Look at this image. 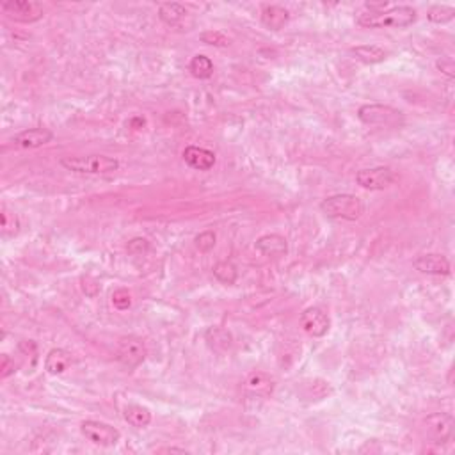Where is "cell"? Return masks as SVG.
Instances as JSON below:
<instances>
[{"label":"cell","instance_id":"6da1fadb","mask_svg":"<svg viewBox=\"0 0 455 455\" xmlns=\"http://www.w3.org/2000/svg\"><path fill=\"white\" fill-rule=\"evenodd\" d=\"M418 15L411 6H395L384 11H363L357 12L356 24L365 29H407L416 21Z\"/></svg>","mask_w":455,"mask_h":455},{"label":"cell","instance_id":"7a4b0ae2","mask_svg":"<svg viewBox=\"0 0 455 455\" xmlns=\"http://www.w3.org/2000/svg\"><path fill=\"white\" fill-rule=\"evenodd\" d=\"M320 210L325 217L334 221L354 222L365 213V203L356 194H334L320 203Z\"/></svg>","mask_w":455,"mask_h":455},{"label":"cell","instance_id":"3957f363","mask_svg":"<svg viewBox=\"0 0 455 455\" xmlns=\"http://www.w3.org/2000/svg\"><path fill=\"white\" fill-rule=\"evenodd\" d=\"M59 164L68 171L78 175H109L119 169V160L107 155H84V157H62Z\"/></svg>","mask_w":455,"mask_h":455},{"label":"cell","instance_id":"277c9868","mask_svg":"<svg viewBox=\"0 0 455 455\" xmlns=\"http://www.w3.org/2000/svg\"><path fill=\"white\" fill-rule=\"evenodd\" d=\"M357 118L361 123L368 127H386V128H398L406 123V116L402 111H398L395 107L382 105V103H366L357 109Z\"/></svg>","mask_w":455,"mask_h":455},{"label":"cell","instance_id":"5b68a950","mask_svg":"<svg viewBox=\"0 0 455 455\" xmlns=\"http://www.w3.org/2000/svg\"><path fill=\"white\" fill-rule=\"evenodd\" d=\"M80 432L87 441H91L96 447H116L121 439V432L116 427L109 425L105 422H98V420H86L80 425Z\"/></svg>","mask_w":455,"mask_h":455},{"label":"cell","instance_id":"8992f818","mask_svg":"<svg viewBox=\"0 0 455 455\" xmlns=\"http://www.w3.org/2000/svg\"><path fill=\"white\" fill-rule=\"evenodd\" d=\"M0 9L6 17L18 24H36L45 15L42 4L33 0H8V2H2Z\"/></svg>","mask_w":455,"mask_h":455},{"label":"cell","instance_id":"52a82bcc","mask_svg":"<svg viewBox=\"0 0 455 455\" xmlns=\"http://www.w3.org/2000/svg\"><path fill=\"white\" fill-rule=\"evenodd\" d=\"M146 345L137 337H123L118 344V361L128 372L136 370L146 359Z\"/></svg>","mask_w":455,"mask_h":455},{"label":"cell","instance_id":"ba28073f","mask_svg":"<svg viewBox=\"0 0 455 455\" xmlns=\"http://www.w3.org/2000/svg\"><path fill=\"white\" fill-rule=\"evenodd\" d=\"M397 181V175L390 168L377 166V168L361 169L356 175V184L366 190H384Z\"/></svg>","mask_w":455,"mask_h":455},{"label":"cell","instance_id":"9c48e42d","mask_svg":"<svg viewBox=\"0 0 455 455\" xmlns=\"http://www.w3.org/2000/svg\"><path fill=\"white\" fill-rule=\"evenodd\" d=\"M427 436L432 439V443L445 445L448 443L454 436V416L448 413H434L429 414L423 422Z\"/></svg>","mask_w":455,"mask_h":455},{"label":"cell","instance_id":"30bf717a","mask_svg":"<svg viewBox=\"0 0 455 455\" xmlns=\"http://www.w3.org/2000/svg\"><path fill=\"white\" fill-rule=\"evenodd\" d=\"M301 328L310 337L322 338L329 332L331 320H329V315L324 310H320L319 306H310L301 315Z\"/></svg>","mask_w":455,"mask_h":455},{"label":"cell","instance_id":"8fae6325","mask_svg":"<svg viewBox=\"0 0 455 455\" xmlns=\"http://www.w3.org/2000/svg\"><path fill=\"white\" fill-rule=\"evenodd\" d=\"M413 267L422 274L429 276H450L452 267L445 254L439 253H425L416 256Z\"/></svg>","mask_w":455,"mask_h":455},{"label":"cell","instance_id":"7c38bea8","mask_svg":"<svg viewBox=\"0 0 455 455\" xmlns=\"http://www.w3.org/2000/svg\"><path fill=\"white\" fill-rule=\"evenodd\" d=\"M53 139V132L48 130L45 127H34L27 128V130H21L20 134L12 137V144L17 148L21 150H36L42 148L45 144L52 143Z\"/></svg>","mask_w":455,"mask_h":455},{"label":"cell","instance_id":"4fadbf2b","mask_svg":"<svg viewBox=\"0 0 455 455\" xmlns=\"http://www.w3.org/2000/svg\"><path fill=\"white\" fill-rule=\"evenodd\" d=\"M184 160L185 164L196 169V171H210L215 166L217 159H215V153L210 152V150L190 144L184 150Z\"/></svg>","mask_w":455,"mask_h":455},{"label":"cell","instance_id":"5bb4252c","mask_svg":"<svg viewBox=\"0 0 455 455\" xmlns=\"http://www.w3.org/2000/svg\"><path fill=\"white\" fill-rule=\"evenodd\" d=\"M254 246H256V249H258L263 256H269V258H279V256H285V254L288 253L287 238L278 233L262 235Z\"/></svg>","mask_w":455,"mask_h":455},{"label":"cell","instance_id":"9a60e30c","mask_svg":"<svg viewBox=\"0 0 455 455\" xmlns=\"http://www.w3.org/2000/svg\"><path fill=\"white\" fill-rule=\"evenodd\" d=\"M262 24L265 25L267 29L271 30H281L287 27V24L290 21V11L283 6H276V4H269L263 6L262 8Z\"/></svg>","mask_w":455,"mask_h":455},{"label":"cell","instance_id":"2e32d148","mask_svg":"<svg viewBox=\"0 0 455 455\" xmlns=\"http://www.w3.org/2000/svg\"><path fill=\"white\" fill-rule=\"evenodd\" d=\"M159 18L168 27L178 29V27H184L185 20L189 18V12L178 2H164L159 6Z\"/></svg>","mask_w":455,"mask_h":455},{"label":"cell","instance_id":"e0dca14e","mask_svg":"<svg viewBox=\"0 0 455 455\" xmlns=\"http://www.w3.org/2000/svg\"><path fill=\"white\" fill-rule=\"evenodd\" d=\"M73 357L66 349H52L45 357V370L50 375H61L66 370H70Z\"/></svg>","mask_w":455,"mask_h":455},{"label":"cell","instance_id":"ac0fdd59","mask_svg":"<svg viewBox=\"0 0 455 455\" xmlns=\"http://www.w3.org/2000/svg\"><path fill=\"white\" fill-rule=\"evenodd\" d=\"M350 53H353L357 61L365 62V64H379V62H384L386 57H388V52L377 45L354 46V48L350 50Z\"/></svg>","mask_w":455,"mask_h":455},{"label":"cell","instance_id":"d6986e66","mask_svg":"<svg viewBox=\"0 0 455 455\" xmlns=\"http://www.w3.org/2000/svg\"><path fill=\"white\" fill-rule=\"evenodd\" d=\"M247 390L254 395H271L274 391V381L265 372H251L246 379Z\"/></svg>","mask_w":455,"mask_h":455},{"label":"cell","instance_id":"ffe728a7","mask_svg":"<svg viewBox=\"0 0 455 455\" xmlns=\"http://www.w3.org/2000/svg\"><path fill=\"white\" fill-rule=\"evenodd\" d=\"M125 422L130 423L136 429H144L152 423V413L148 407L139 406V404H128L123 411Z\"/></svg>","mask_w":455,"mask_h":455},{"label":"cell","instance_id":"44dd1931","mask_svg":"<svg viewBox=\"0 0 455 455\" xmlns=\"http://www.w3.org/2000/svg\"><path fill=\"white\" fill-rule=\"evenodd\" d=\"M213 61L205 55V53H196L189 62V71L194 78H199V80H206L213 75Z\"/></svg>","mask_w":455,"mask_h":455},{"label":"cell","instance_id":"7402d4cb","mask_svg":"<svg viewBox=\"0 0 455 455\" xmlns=\"http://www.w3.org/2000/svg\"><path fill=\"white\" fill-rule=\"evenodd\" d=\"M205 340L208 341V345L213 350H219V353H224V350L231 349L233 345V338L226 329L222 328H210L205 332Z\"/></svg>","mask_w":455,"mask_h":455},{"label":"cell","instance_id":"603a6c76","mask_svg":"<svg viewBox=\"0 0 455 455\" xmlns=\"http://www.w3.org/2000/svg\"><path fill=\"white\" fill-rule=\"evenodd\" d=\"M213 276H215L219 283L235 285V281L238 279V269L231 260H222L213 267Z\"/></svg>","mask_w":455,"mask_h":455},{"label":"cell","instance_id":"cb8c5ba5","mask_svg":"<svg viewBox=\"0 0 455 455\" xmlns=\"http://www.w3.org/2000/svg\"><path fill=\"white\" fill-rule=\"evenodd\" d=\"M0 226H2L4 237H15L20 231L21 222L17 213L8 210V206H2V210H0Z\"/></svg>","mask_w":455,"mask_h":455},{"label":"cell","instance_id":"d4e9b609","mask_svg":"<svg viewBox=\"0 0 455 455\" xmlns=\"http://www.w3.org/2000/svg\"><path fill=\"white\" fill-rule=\"evenodd\" d=\"M455 18V8L454 6L436 4L427 11V20L436 25H447Z\"/></svg>","mask_w":455,"mask_h":455},{"label":"cell","instance_id":"484cf974","mask_svg":"<svg viewBox=\"0 0 455 455\" xmlns=\"http://www.w3.org/2000/svg\"><path fill=\"white\" fill-rule=\"evenodd\" d=\"M199 39H202L205 45L217 46V48H224V46H230V43H231V39L226 36L224 33H221V30H213V29L202 33Z\"/></svg>","mask_w":455,"mask_h":455},{"label":"cell","instance_id":"4316f807","mask_svg":"<svg viewBox=\"0 0 455 455\" xmlns=\"http://www.w3.org/2000/svg\"><path fill=\"white\" fill-rule=\"evenodd\" d=\"M215 240H217V235L213 233L212 230H205L199 235H196L194 244H196V247L202 251V253H208V251H212L213 247H215Z\"/></svg>","mask_w":455,"mask_h":455},{"label":"cell","instance_id":"83f0119b","mask_svg":"<svg viewBox=\"0 0 455 455\" xmlns=\"http://www.w3.org/2000/svg\"><path fill=\"white\" fill-rule=\"evenodd\" d=\"M112 304H114V307L119 310V312L128 310V307L132 306V296L128 294V290H125V288L116 290L114 294H112Z\"/></svg>","mask_w":455,"mask_h":455},{"label":"cell","instance_id":"f1b7e54d","mask_svg":"<svg viewBox=\"0 0 455 455\" xmlns=\"http://www.w3.org/2000/svg\"><path fill=\"white\" fill-rule=\"evenodd\" d=\"M127 249H128V253H132V254H143L150 249V242L146 240V238H141V237L132 238L130 242H128Z\"/></svg>","mask_w":455,"mask_h":455},{"label":"cell","instance_id":"f546056e","mask_svg":"<svg viewBox=\"0 0 455 455\" xmlns=\"http://www.w3.org/2000/svg\"><path fill=\"white\" fill-rule=\"evenodd\" d=\"M436 68H438L441 73L447 75L448 78H455V64L452 57H441L436 61Z\"/></svg>","mask_w":455,"mask_h":455},{"label":"cell","instance_id":"4dcf8cb0","mask_svg":"<svg viewBox=\"0 0 455 455\" xmlns=\"http://www.w3.org/2000/svg\"><path fill=\"white\" fill-rule=\"evenodd\" d=\"M17 372V365H15V359L8 356V354H2V365H0V377L8 379L11 377L12 373Z\"/></svg>","mask_w":455,"mask_h":455},{"label":"cell","instance_id":"1f68e13d","mask_svg":"<svg viewBox=\"0 0 455 455\" xmlns=\"http://www.w3.org/2000/svg\"><path fill=\"white\" fill-rule=\"evenodd\" d=\"M82 290L87 297H96L100 292L98 281L91 276H86V278H82Z\"/></svg>","mask_w":455,"mask_h":455},{"label":"cell","instance_id":"d6a6232c","mask_svg":"<svg viewBox=\"0 0 455 455\" xmlns=\"http://www.w3.org/2000/svg\"><path fill=\"white\" fill-rule=\"evenodd\" d=\"M159 454H175V452H178V454H185V448H159Z\"/></svg>","mask_w":455,"mask_h":455}]
</instances>
